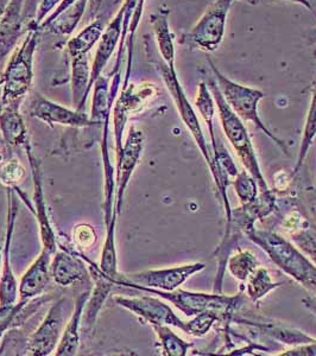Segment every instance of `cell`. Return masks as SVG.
I'll return each mask as SVG.
<instances>
[{
    "mask_svg": "<svg viewBox=\"0 0 316 356\" xmlns=\"http://www.w3.org/2000/svg\"><path fill=\"white\" fill-rule=\"evenodd\" d=\"M246 236L270 257L276 266L280 267L303 288L316 293V265L297 250V247L292 246L275 232L255 231L253 228L246 233Z\"/></svg>",
    "mask_w": 316,
    "mask_h": 356,
    "instance_id": "obj_1",
    "label": "cell"
},
{
    "mask_svg": "<svg viewBox=\"0 0 316 356\" xmlns=\"http://www.w3.org/2000/svg\"><path fill=\"white\" fill-rule=\"evenodd\" d=\"M114 285L134 289L138 291L146 292L157 296L159 298L169 302L187 317L196 316L203 312H215L220 316V322H226L235 312V309L242 305L244 296L238 293L235 296H225L223 293H201L176 289L174 291H162L157 289L146 288L138 284L129 283L125 280H116Z\"/></svg>",
    "mask_w": 316,
    "mask_h": 356,
    "instance_id": "obj_2",
    "label": "cell"
},
{
    "mask_svg": "<svg viewBox=\"0 0 316 356\" xmlns=\"http://www.w3.org/2000/svg\"><path fill=\"white\" fill-rule=\"evenodd\" d=\"M206 83L208 88L211 90L213 99H214L215 106L219 111L220 120L223 125V132L226 134L228 142L231 143L232 146L235 147V152L240 158V161L245 166V170L255 178V182L258 183L260 193L269 191L268 184L264 178L262 170H260L258 158L255 156V149L252 145L251 139L248 136V130L245 129L242 119H240L235 111L232 110L230 105L227 104L226 100L223 99L219 86L215 81L214 76L211 77L206 75Z\"/></svg>",
    "mask_w": 316,
    "mask_h": 356,
    "instance_id": "obj_3",
    "label": "cell"
},
{
    "mask_svg": "<svg viewBox=\"0 0 316 356\" xmlns=\"http://www.w3.org/2000/svg\"><path fill=\"white\" fill-rule=\"evenodd\" d=\"M207 61L215 81L219 86L223 99L226 100L232 110L235 111V114L245 122L253 124L257 130L262 131L267 137L270 138L272 142L275 143L276 145L282 149L284 154H288L289 149L287 144L283 140H281L280 138L275 137L260 119L258 113V104L265 97V94L260 89L250 88L246 86L232 81L221 74L211 58H207Z\"/></svg>",
    "mask_w": 316,
    "mask_h": 356,
    "instance_id": "obj_4",
    "label": "cell"
},
{
    "mask_svg": "<svg viewBox=\"0 0 316 356\" xmlns=\"http://www.w3.org/2000/svg\"><path fill=\"white\" fill-rule=\"evenodd\" d=\"M40 30H30L21 47L15 49L8 67L0 79L3 104L23 102L33 86V55L38 44Z\"/></svg>",
    "mask_w": 316,
    "mask_h": 356,
    "instance_id": "obj_5",
    "label": "cell"
},
{
    "mask_svg": "<svg viewBox=\"0 0 316 356\" xmlns=\"http://www.w3.org/2000/svg\"><path fill=\"white\" fill-rule=\"evenodd\" d=\"M232 4L233 0H214L191 30L183 33L180 44L206 53L218 50L223 42L227 15Z\"/></svg>",
    "mask_w": 316,
    "mask_h": 356,
    "instance_id": "obj_6",
    "label": "cell"
},
{
    "mask_svg": "<svg viewBox=\"0 0 316 356\" xmlns=\"http://www.w3.org/2000/svg\"><path fill=\"white\" fill-rule=\"evenodd\" d=\"M152 65H155V68L157 69L158 73L161 74L163 81L166 83V89L169 90V93H171V97L174 100L175 106L179 111L180 117H181L184 125L187 126V129L189 130L191 136L194 138L200 152L205 158L210 170L212 171V169H213V154L207 145L206 138L203 136V129L200 125L198 115L195 114L194 108L188 100L182 86L180 83L179 77H177V74L175 70V65H168L166 62L159 60L156 56L154 57Z\"/></svg>",
    "mask_w": 316,
    "mask_h": 356,
    "instance_id": "obj_7",
    "label": "cell"
},
{
    "mask_svg": "<svg viewBox=\"0 0 316 356\" xmlns=\"http://www.w3.org/2000/svg\"><path fill=\"white\" fill-rule=\"evenodd\" d=\"M70 315L68 300L65 297L52 304L38 328L28 339L26 352L29 355H53Z\"/></svg>",
    "mask_w": 316,
    "mask_h": 356,
    "instance_id": "obj_8",
    "label": "cell"
},
{
    "mask_svg": "<svg viewBox=\"0 0 316 356\" xmlns=\"http://www.w3.org/2000/svg\"><path fill=\"white\" fill-rule=\"evenodd\" d=\"M144 134L137 127L131 126L126 137L122 152L116 157V199H114V213L119 216L122 213L123 203L131 177L134 175L138 163L142 157L144 149Z\"/></svg>",
    "mask_w": 316,
    "mask_h": 356,
    "instance_id": "obj_9",
    "label": "cell"
},
{
    "mask_svg": "<svg viewBox=\"0 0 316 356\" xmlns=\"http://www.w3.org/2000/svg\"><path fill=\"white\" fill-rule=\"evenodd\" d=\"M118 307L132 312L143 320L152 325L164 324L169 327L186 332L187 322L181 320L173 309L159 297L152 296H142V297H126V296H116L113 298Z\"/></svg>",
    "mask_w": 316,
    "mask_h": 356,
    "instance_id": "obj_10",
    "label": "cell"
},
{
    "mask_svg": "<svg viewBox=\"0 0 316 356\" xmlns=\"http://www.w3.org/2000/svg\"><path fill=\"white\" fill-rule=\"evenodd\" d=\"M16 199L13 189H8V215H6V229H5L4 245H3V266L0 273V308L13 307L18 302V280L13 271L11 260L13 232L16 226Z\"/></svg>",
    "mask_w": 316,
    "mask_h": 356,
    "instance_id": "obj_11",
    "label": "cell"
},
{
    "mask_svg": "<svg viewBox=\"0 0 316 356\" xmlns=\"http://www.w3.org/2000/svg\"><path fill=\"white\" fill-rule=\"evenodd\" d=\"M24 150L28 156L29 165H30L31 176H33V204H31L30 211H33L37 223H38L42 250L55 254V252L58 250V241H57L56 233L54 231L53 225L49 218L48 208H47V202H45L43 182H42L41 164L35 157L33 147L30 144L25 147Z\"/></svg>",
    "mask_w": 316,
    "mask_h": 356,
    "instance_id": "obj_12",
    "label": "cell"
},
{
    "mask_svg": "<svg viewBox=\"0 0 316 356\" xmlns=\"http://www.w3.org/2000/svg\"><path fill=\"white\" fill-rule=\"evenodd\" d=\"M205 268L206 265L203 263L187 264L169 268L138 272L132 275H120L116 280H125L129 283L138 284L146 288L157 289L162 291H174L183 283H186L187 280H189L191 275L203 271Z\"/></svg>",
    "mask_w": 316,
    "mask_h": 356,
    "instance_id": "obj_13",
    "label": "cell"
},
{
    "mask_svg": "<svg viewBox=\"0 0 316 356\" xmlns=\"http://www.w3.org/2000/svg\"><path fill=\"white\" fill-rule=\"evenodd\" d=\"M30 117L36 118L47 125L68 126L74 129H87L94 127V122L90 114L80 111L70 110L65 106L52 102L42 97L40 93H33L29 107Z\"/></svg>",
    "mask_w": 316,
    "mask_h": 356,
    "instance_id": "obj_14",
    "label": "cell"
},
{
    "mask_svg": "<svg viewBox=\"0 0 316 356\" xmlns=\"http://www.w3.org/2000/svg\"><path fill=\"white\" fill-rule=\"evenodd\" d=\"M154 95L152 87H136L134 85H124L122 93L114 102L113 130L114 142H116V157L122 152L123 136L125 131L126 122H129L132 114L141 112L143 106L150 100Z\"/></svg>",
    "mask_w": 316,
    "mask_h": 356,
    "instance_id": "obj_15",
    "label": "cell"
},
{
    "mask_svg": "<svg viewBox=\"0 0 316 356\" xmlns=\"http://www.w3.org/2000/svg\"><path fill=\"white\" fill-rule=\"evenodd\" d=\"M50 275L54 283L62 288H69L81 283L90 275V268L81 253L70 251L58 245L50 265Z\"/></svg>",
    "mask_w": 316,
    "mask_h": 356,
    "instance_id": "obj_16",
    "label": "cell"
},
{
    "mask_svg": "<svg viewBox=\"0 0 316 356\" xmlns=\"http://www.w3.org/2000/svg\"><path fill=\"white\" fill-rule=\"evenodd\" d=\"M81 255L88 265L90 275L94 280V288L90 290V295L86 303L82 317V329L90 332L95 325L102 307L105 305L111 291L113 290L114 284L105 273H102L99 265L88 259L84 253H81Z\"/></svg>",
    "mask_w": 316,
    "mask_h": 356,
    "instance_id": "obj_17",
    "label": "cell"
},
{
    "mask_svg": "<svg viewBox=\"0 0 316 356\" xmlns=\"http://www.w3.org/2000/svg\"><path fill=\"white\" fill-rule=\"evenodd\" d=\"M53 255L50 252L42 250L35 261L29 266L18 283V300H31L45 293L52 280L50 265Z\"/></svg>",
    "mask_w": 316,
    "mask_h": 356,
    "instance_id": "obj_18",
    "label": "cell"
},
{
    "mask_svg": "<svg viewBox=\"0 0 316 356\" xmlns=\"http://www.w3.org/2000/svg\"><path fill=\"white\" fill-rule=\"evenodd\" d=\"M26 0H10L0 22V65L16 47L24 24Z\"/></svg>",
    "mask_w": 316,
    "mask_h": 356,
    "instance_id": "obj_19",
    "label": "cell"
},
{
    "mask_svg": "<svg viewBox=\"0 0 316 356\" xmlns=\"http://www.w3.org/2000/svg\"><path fill=\"white\" fill-rule=\"evenodd\" d=\"M124 15H125V5H123L119 13L114 17L113 21L107 25L99 41L97 53L94 56L93 65H92L90 90L93 89L94 82L97 81V77L102 76V70L110 61L112 54L117 48L118 42L122 40Z\"/></svg>",
    "mask_w": 316,
    "mask_h": 356,
    "instance_id": "obj_20",
    "label": "cell"
},
{
    "mask_svg": "<svg viewBox=\"0 0 316 356\" xmlns=\"http://www.w3.org/2000/svg\"><path fill=\"white\" fill-rule=\"evenodd\" d=\"M22 102H23L3 104L0 111V132L8 146L25 149L30 142L28 127L21 113Z\"/></svg>",
    "mask_w": 316,
    "mask_h": 356,
    "instance_id": "obj_21",
    "label": "cell"
},
{
    "mask_svg": "<svg viewBox=\"0 0 316 356\" xmlns=\"http://www.w3.org/2000/svg\"><path fill=\"white\" fill-rule=\"evenodd\" d=\"M90 290H85L77 296L74 303L73 312L69 317L68 322L65 324V330L62 334L61 341L57 346L54 355L56 356H74L77 355L80 348L81 341L82 317L85 310L86 303L90 295Z\"/></svg>",
    "mask_w": 316,
    "mask_h": 356,
    "instance_id": "obj_22",
    "label": "cell"
},
{
    "mask_svg": "<svg viewBox=\"0 0 316 356\" xmlns=\"http://www.w3.org/2000/svg\"><path fill=\"white\" fill-rule=\"evenodd\" d=\"M292 222H285L292 243L316 265V225L301 216L299 211L289 215Z\"/></svg>",
    "mask_w": 316,
    "mask_h": 356,
    "instance_id": "obj_23",
    "label": "cell"
},
{
    "mask_svg": "<svg viewBox=\"0 0 316 356\" xmlns=\"http://www.w3.org/2000/svg\"><path fill=\"white\" fill-rule=\"evenodd\" d=\"M88 54L72 58V104L80 112L85 111L87 97L90 95L92 67L88 65Z\"/></svg>",
    "mask_w": 316,
    "mask_h": 356,
    "instance_id": "obj_24",
    "label": "cell"
},
{
    "mask_svg": "<svg viewBox=\"0 0 316 356\" xmlns=\"http://www.w3.org/2000/svg\"><path fill=\"white\" fill-rule=\"evenodd\" d=\"M169 15L168 8H159L157 13L151 15L150 22L161 56L166 65H175L174 33L169 26Z\"/></svg>",
    "mask_w": 316,
    "mask_h": 356,
    "instance_id": "obj_25",
    "label": "cell"
},
{
    "mask_svg": "<svg viewBox=\"0 0 316 356\" xmlns=\"http://www.w3.org/2000/svg\"><path fill=\"white\" fill-rule=\"evenodd\" d=\"M118 218L119 216L114 213L110 223L106 226L105 241H104L102 258L99 263V267L102 273H105L112 282L118 280L119 275H122L118 270L117 241H116Z\"/></svg>",
    "mask_w": 316,
    "mask_h": 356,
    "instance_id": "obj_26",
    "label": "cell"
},
{
    "mask_svg": "<svg viewBox=\"0 0 316 356\" xmlns=\"http://www.w3.org/2000/svg\"><path fill=\"white\" fill-rule=\"evenodd\" d=\"M105 29L102 19H97L84 29L81 33H77V36L69 40L67 43V54L70 58L90 53L94 45L100 41Z\"/></svg>",
    "mask_w": 316,
    "mask_h": 356,
    "instance_id": "obj_27",
    "label": "cell"
},
{
    "mask_svg": "<svg viewBox=\"0 0 316 356\" xmlns=\"http://www.w3.org/2000/svg\"><path fill=\"white\" fill-rule=\"evenodd\" d=\"M87 3H88V0H77L75 4L63 11L55 21L45 25V28L41 29V31L45 30L48 33L61 35V36H67V35L73 33L74 30L77 28V25L82 19Z\"/></svg>",
    "mask_w": 316,
    "mask_h": 356,
    "instance_id": "obj_28",
    "label": "cell"
},
{
    "mask_svg": "<svg viewBox=\"0 0 316 356\" xmlns=\"http://www.w3.org/2000/svg\"><path fill=\"white\" fill-rule=\"evenodd\" d=\"M316 136V80L313 85L312 88V100H310V106H309L308 115L306 119V126H304L303 136L301 140L300 152L297 157L295 168L290 175V179L295 177L299 174L301 168L303 166L304 159L307 157L309 149L312 146L313 140Z\"/></svg>",
    "mask_w": 316,
    "mask_h": 356,
    "instance_id": "obj_29",
    "label": "cell"
},
{
    "mask_svg": "<svg viewBox=\"0 0 316 356\" xmlns=\"http://www.w3.org/2000/svg\"><path fill=\"white\" fill-rule=\"evenodd\" d=\"M152 329L157 335L164 355L186 356L188 350L193 347V343L182 340L169 328V325L158 324V325H152Z\"/></svg>",
    "mask_w": 316,
    "mask_h": 356,
    "instance_id": "obj_30",
    "label": "cell"
},
{
    "mask_svg": "<svg viewBox=\"0 0 316 356\" xmlns=\"http://www.w3.org/2000/svg\"><path fill=\"white\" fill-rule=\"evenodd\" d=\"M281 286V283L272 282L269 272L264 267H258L250 277H248V300L257 303L262 300L264 296L269 292Z\"/></svg>",
    "mask_w": 316,
    "mask_h": 356,
    "instance_id": "obj_31",
    "label": "cell"
},
{
    "mask_svg": "<svg viewBox=\"0 0 316 356\" xmlns=\"http://www.w3.org/2000/svg\"><path fill=\"white\" fill-rule=\"evenodd\" d=\"M227 266H228V271L231 272V275L235 280L245 282L260 265L251 252L239 250L237 254L232 255L228 259Z\"/></svg>",
    "mask_w": 316,
    "mask_h": 356,
    "instance_id": "obj_32",
    "label": "cell"
},
{
    "mask_svg": "<svg viewBox=\"0 0 316 356\" xmlns=\"http://www.w3.org/2000/svg\"><path fill=\"white\" fill-rule=\"evenodd\" d=\"M26 177V169L19 161L13 159L0 165V183L8 189H17Z\"/></svg>",
    "mask_w": 316,
    "mask_h": 356,
    "instance_id": "obj_33",
    "label": "cell"
},
{
    "mask_svg": "<svg viewBox=\"0 0 316 356\" xmlns=\"http://www.w3.org/2000/svg\"><path fill=\"white\" fill-rule=\"evenodd\" d=\"M233 186L243 204L253 202L258 197V183L246 170L238 172Z\"/></svg>",
    "mask_w": 316,
    "mask_h": 356,
    "instance_id": "obj_34",
    "label": "cell"
},
{
    "mask_svg": "<svg viewBox=\"0 0 316 356\" xmlns=\"http://www.w3.org/2000/svg\"><path fill=\"white\" fill-rule=\"evenodd\" d=\"M216 322H220V316L215 312H203L194 316L193 320L187 322L186 334L195 337H203L211 330Z\"/></svg>",
    "mask_w": 316,
    "mask_h": 356,
    "instance_id": "obj_35",
    "label": "cell"
},
{
    "mask_svg": "<svg viewBox=\"0 0 316 356\" xmlns=\"http://www.w3.org/2000/svg\"><path fill=\"white\" fill-rule=\"evenodd\" d=\"M97 232L93 226H90L88 223H80L74 227V245L82 251L90 250V247H93L97 243Z\"/></svg>",
    "mask_w": 316,
    "mask_h": 356,
    "instance_id": "obj_36",
    "label": "cell"
},
{
    "mask_svg": "<svg viewBox=\"0 0 316 356\" xmlns=\"http://www.w3.org/2000/svg\"><path fill=\"white\" fill-rule=\"evenodd\" d=\"M61 1L62 0H40V4L37 8L36 17L29 24V29L30 30H38L42 22L45 21L48 15L53 13L57 5L60 4Z\"/></svg>",
    "mask_w": 316,
    "mask_h": 356,
    "instance_id": "obj_37",
    "label": "cell"
},
{
    "mask_svg": "<svg viewBox=\"0 0 316 356\" xmlns=\"http://www.w3.org/2000/svg\"><path fill=\"white\" fill-rule=\"evenodd\" d=\"M75 1H77V0H62L61 3L57 5L56 8L54 10L53 13H50V15L45 18V21L42 22V24L40 25L38 30L41 31V29L45 28V25H48L49 23L55 21L57 17L60 16L63 11L70 8L72 5L75 4Z\"/></svg>",
    "mask_w": 316,
    "mask_h": 356,
    "instance_id": "obj_38",
    "label": "cell"
},
{
    "mask_svg": "<svg viewBox=\"0 0 316 356\" xmlns=\"http://www.w3.org/2000/svg\"><path fill=\"white\" fill-rule=\"evenodd\" d=\"M283 356H315L316 355V341L312 343H306L295 349L283 353Z\"/></svg>",
    "mask_w": 316,
    "mask_h": 356,
    "instance_id": "obj_39",
    "label": "cell"
},
{
    "mask_svg": "<svg viewBox=\"0 0 316 356\" xmlns=\"http://www.w3.org/2000/svg\"><path fill=\"white\" fill-rule=\"evenodd\" d=\"M302 200L306 201V206L308 208L309 214L312 215L313 219L316 223V189L315 188H309L304 191Z\"/></svg>",
    "mask_w": 316,
    "mask_h": 356,
    "instance_id": "obj_40",
    "label": "cell"
},
{
    "mask_svg": "<svg viewBox=\"0 0 316 356\" xmlns=\"http://www.w3.org/2000/svg\"><path fill=\"white\" fill-rule=\"evenodd\" d=\"M245 1H248L250 4H258L260 0H245ZM283 1H290V3H295V4H300L304 8H308L310 13H314V16L316 17V13L314 10H313V6L310 3H309V0H283Z\"/></svg>",
    "mask_w": 316,
    "mask_h": 356,
    "instance_id": "obj_41",
    "label": "cell"
},
{
    "mask_svg": "<svg viewBox=\"0 0 316 356\" xmlns=\"http://www.w3.org/2000/svg\"><path fill=\"white\" fill-rule=\"evenodd\" d=\"M302 303H303L306 308H308L309 310L314 312V315L316 316V298L309 297V298H306V300H302Z\"/></svg>",
    "mask_w": 316,
    "mask_h": 356,
    "instance_id": "obj_42",
    "label": "cell"
},
{
    "mask_svg": "<svg viewBox=\"0 0 316 356\" xmlns=\"http://www.w3.org/2000/svg\"><path fill=\"white\" fill-rule=\"evenodd\" d=\"M8 1L10 0H0V22H1V18H3V15H4L5 8L8 6Z\"/></svg>",
    "mask_w": 316,
    "mask_h": 356,
    "instance_id": "obj_43",
    "label": "cell"
},
{
    "mask_svg": "<svg viewBox=\"0 0 316 356\" xmlns=\"http://www.w3.org/2000/svg\"><path fill=\"white\" fill-rule=\"evenodd\" d=\"M1 266H3V246H0V273H1Z\"/></svg>",
    "mask_w": 316,
    "mask_h": 356,
    "instance_id": "obj_44",
    "label": "cell"
},
{
    "mask_svg": "<svg viewBox=\"0 0 316 356\" xmlns=\"http://www.w3.org/2000/svg\"><path fill=\"white\" fill-rule=\"evenodd\" d=\"M1 107H3V97H1V85H0V111Z\"/></svg>",
    "mask_w": 316,
    "mask_h": 356,
    "instance_id": "obj_45",
    "label": "cell"
},
{
    "mask_svg": "<svg viewBox=\"0 0 316 356\" xmlns=\"http://www.w3.org/2000/svg\"><path fill=\"white\" fill-rule=\"evenodd\" d=\"M3 162H4V156L3 154H0V165L3 164Z\"/></svg>",
    "mask_w": 316,
    "mask_h": 356,
    "instance_id": "obj_46",
    "label": "cell"
}]
</instances>
